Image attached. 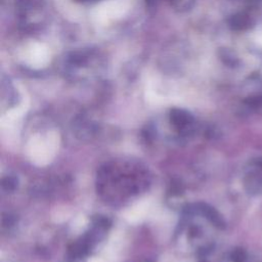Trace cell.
I'll return each mask as SVG.
<instances>
[{"instance_id":"5","label":"cell","mask_w":262,"mask_h":262,"mask_svg":"<svg viewBox=\"0 0 262 262\" xmlns=\"http://www.w3.org/2000/svg\"><path fill=\"white\" fill-rule=\"evenodd\" d=\"M2 223L4 226H7V227H10L12 226L14 223H15V218L14 216H11V215H7V216H3V219H2Z\"/></svg>"},{"instance_id":"6","label":"cell","mask_w":262,"mask_h":262,"mask_svg":"<svg viewBox=\"0 0 262 262\" xmlns=\"http://www.w3.org/2000/svg\"><path fill=\"white\" fill-rule=\"evenodd\" d=\"M255 41L259 45H262V27L259 28L258 31L255 33Z\"/></svg>"},{"instance_id":"3","label":"cell","mask_w":262,"mask_h":262,"mask_svg":"<svg viewBox=\"0 0 262 262\" xmlns=\"http://www.w3.org/2000/svg\"><path fill=\"white\" fill-rule=\"evenodd\" d=\"M245 183L250 192L262 191V161L255 162L250 166Z\"/></svg>"},{"instance_id":"4","label":"cell","mask_w":262,"mask_h":262,"mask_svg":"<svg viewBox=\"0 0 262 262\" xmlns=\"http://www.w3.org/2000/svg\"><path fill=\"white\" fill-rule=\"evenodd\" d=\"M17 178L13 176H6L1 181V185L6 191H13L17 187Z\"/></svg>"},{"instance_id":"1","label":"cell","mask_w":262,"mask_h":262,"mask_svg":"<svg viewBox=\"0 0 262 262\" xmlns=\"http://www.w3.org/2000/svg\"><path fill=\"white\" fill-rule=\"evenodd\" d=\"M130 6V0H104L92 9L91 17L95 25L106 26L122 18Z\"/></svg>"},{"instance_id":"2","label":"cell","mask_w":262,"mask_h":262,"mask_svg":"<svg viewBox=\"0 0 262 262\" xmlns=\"http://www.w3.org/2000/svg\"><path fill=\"white\" fill-rule=\"evenodd\" d=\"M21 61L32 69L46 68L51 60V52L44 43L33 41L26 44L19 53Z\"/></svg>"}]
</instances>
